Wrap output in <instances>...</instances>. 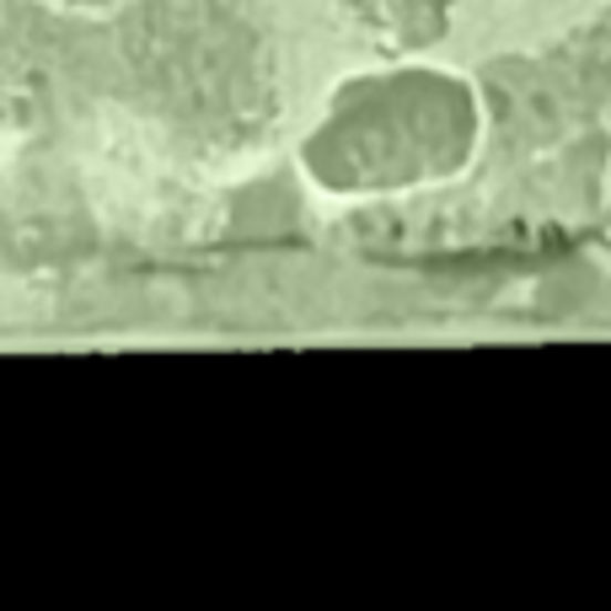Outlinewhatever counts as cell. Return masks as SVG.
Here are the masks:
<instances>
[{
    "label": "cell",
    "mask_w": 611,
    "mask_h": 611,
    "mask_svg": "<svg viewBox=\"0 0 611 611\" xmlns=\"http://www.w3.org/2000/svg\"><path fill=\"white\" fill-rule=\"evenodd\" d=\"M477 97L445 70H381L343 86L301 167L328 194H407L462 172L477 151Z\"/></svg>",
    "instance_id": "cell-1"
},
{
    "label": "cell",
    "mask_w": 611,
    "mask_h": 611,
    "mask_svg": "<svg viewBox=\"0 0 611 611\" xmlns=\"http://www.w3.org/2000/svg\"><path fill=\"white\" fill-rule=\"evenodd\" d=\"M54 6H65V11H113L124 0H54Z\"/></svg>",
    "instance_id": "cell-2"
}]
</instances>
